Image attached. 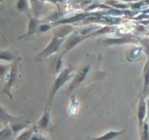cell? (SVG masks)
<instances>
[{
	"label": "cell",
	"instance_id": "obj_1",
	"mask_svg": "<svg viewBox=\"0 0 149 140\" xmlns=\"http://www.w3.org/2000/svg\"><path fill=\"white\" fill-rule=\"evenodd\" d=\"M73 70L71 68H67L63 70L61 73L59 74L58 77H57L56 80H55L53 85H52V89H51L50 93H49V102H48V106H50L51 103H52V100H53L54 97H55V94L58 92V90L62 87L63 85L66 83L67 81L70 80L73 77L72 74Z\"/></svg>",
	"mask_w": 149,
	"mask_h": 140
},
{
	"label": "cell",
	"instance_id": "obj_2",
	"mask_svg": "<svg viewBox=\"0 0 149 140\" xmlns=\"http://www.w3.org/2000/svg\"><path fill=\"white\" fill-rule=\"evenodd\" d=\"M65 41V38L61 37L58 35L55 34L53 39L50 42V43L48 45V46L45 48L44 50H42L40 53L38 55L37 58H39V60L45 59V58H48L51 55L54 54L58 50L61 45Z\"/></svg>",
	"mask_w": 149,
	"mask_h": 140
},
{
	"label": "cell",
	"instance_id": "obj_3",
	"mask_svg": "<svg viewBox=\"0 0 149 140\" xmlns=\"http://www.w3.org/2000/svg\"><path fill=\"white\" fill-rule=\"evenodd\" d=\"M17 77V66L16 63H14L12 66L11 69H10V72L9 74L8 77L7 78V83L4 85V88L1 90V93H4V94L9 96V97L11 99H13V96L11 94V88L14 85L16 79Z\"/></svg>",
	"mask_w": 149,
	"mask_h": 140
},
{
	"label": "cell",
	"instance_id": "obj_4",
	"mask_svg": "<svg viewBox=\"0 0 149 140\" xmlns=\"http://www.w3.org/2000/svg\"><path fill=\"white\" fill-rule=\"evenodd\" d=\"M90 70V64H87V65L84 66L83 68H81L78 72L77 73V74L75 75V77L73 79L72 82L70 84L69 87L68 88V90H67V93H69V92L72 91L74 89H75L76 88L78 87L81 83L84 80L86 76L88 74V72Z\"/></svg>",
	"mask_w": 149,
	"mask_h": 140
},
{
	"label": "cell",
	"instance_id": "obj_5",
	"mask_svg": "<svg viewBox=\"0 0 149 140\" xmlns=\"http://www.w3.org/2000/svg\"><path fill=\"white\" fill-rule=\"evenodd\" d=\"M88 36H82V35L79 34L77 32L76 34H72L65 42V50H63V52L62 55L60 56V59H62V56L63 54H65V52H67L68 51H69L70 50L72 49L74 47H75L76 45H78L79 42H81L83 39H86Z\"/></svg>",
	"mask_w": 149,
	"mask_h": 140
},
{
	"label": "cell",
	"instance_id": "obj_6",
	"mask_svg": "<svg viewBox=\"0 0 149 140\" xmlns=\"http://www.w3.org/2000/svg\"><path fill=\"white\" fill-rule=\"evenodd\" d=\"M30 125V121L23 118H16L15 120L10 123V128L13 134H16L24 128H27Z\"/></svg>",
	"mask_w": 149,
	"mask_h": 140
},
{
	"label": "cell",
	"instance_id": "obj_7",
	"mask_svg": "<svg viewBox=\"0 0 149 140\" xmlns=\"http://www.w3.org/2000/svg\"><path fill=\"white\" fill-rule=\"evenodd\" d=\"M95 15V13H80V14H77L76 15L72 16L71 18H65L62 19V20H58L57 22H55L54 26H57V25L60 24H68V23H75V22H79L80 20H85L87 18L90 17V15Z\"/></svg>",
	"mask_w": 149,
	"mask_h": 140
},
{
	"label": "cell",
	"instance_id": "obj_8",
	"mask_svg": "<svg viewBox=\"0 0 149 140\" xmlns=\"http://www.w3.org/2000/svg\"><path fill=\"white\" fill-rule=\"evenodd\" d=\"M125 132V130L119 131H109L101 136L91 138V140H122V136Z\"/></svg>",
	"mask_w": 149,
	"mask_h": 140
},
{
	"label": "cell",
	"instance_id": "obj_9",
	"mask_svg": "<svg viewBox=\"0 0 149 140\" xmlns=\"http://www.w3.org/2000/svg\"><path fill=\"white\" fill-rule=\"evenodd\" d=\"M137 41V37L133 36H125L123 37L116 38V39H107L103 40V43L107 45H121V44L125 43H131V42H135Z\"/></svg>",
	"mask_w": 149,
	"mask_h": 140
},
{
	"label": "cell",
	"instance_id": "obj_10",
	"mask_svg": "<svg viewBox=\"0 0 149 140\" xmlns=\"http://www.w3.org/2000/svg\"><path fill=\"white\" fill-rule=\"evenodd\" d=\"M121 20H122L119 18L113 17V16H99V17H97L95 22L111 25V26H112V25L119 24L121 23Z\"/></svg>",
	"mask_w": 149,
	"mask_h": 140
},
{
	"label": "cell",
	"instance_id": "obj_11",
	"mask_svg": "<svg viewBox=\"0 0 149 140\" xmlns=\"http://www.w3.org/2000/svg\"><path fill=\"white\" fill-rule=\"evenodd\" d=\"M49 123V106L47 105L43 115L38 122V127L40 129H46Z\"/></svg>",
	"mask_w": 149,
	"mask_h": 140
},
{
	"label": "cell",
	"instance_id": "obj_12",
	"mask_svg": "<svg viewBox=\"0 0 149 140\" xmlns=\"http://www.w3.org/2000/svg\"><path fill=\"white\" fill-rule=\"evenodd\" d=\"M140 106L138 108V120H139L140 124V128L142 130L143 126V120L145 119L146 114V109L147 106L146 102L143 100H141L140 102Z\"/></svg>",
	"mask_w": 149,
	"mask_h": 140
},
{
	"label": "cell",
	"instance_id": "obj_13",
	"mask_svg": "<svg viewBox=\"0 0 149 140\" xmlns=\"http://www.w3.org/2000/svg\"><path fill=\"white\" fill-rule=\"evenodd\" d=\"M142 53V48H133L130 49L128 52L127 59L130 61H137L139 59Z\"/></svg>",
	"mask_w": 149,
	"mask_h": 140
},
{
	"label": "cell",
	"instance_id": "obj_14",
	"mask_svg": "<svg viewBox=\"0 0 149 140\" xmlns=\"http://www.w3.org/2000/svg\"><path fill=\"white\" fill-rule=\"evenodd\" d=\"M39 21L36 18H31L30 22H29V29H28V33L26 34L25 35H23L22 37L25 36H27V35H31L32 34L35 33L37 30H39Z\"/></svg>",
	"mask_w": 149,
	"mask_h": 140
},
{
	"label": "cell",
	"instance_id": "obj_15",
	"mask_svg": "<svg viewBox=\"0 0 149 140\" xmlns=\"http://www.w3.org/2000/svg\"><path fill=\"white\" fill-rule=\"evenodd\" d=\"M36 127L33 126V128H30V129L27 130V131H24L21 134H20L15 140H31L32 136L34 134V133H36Z\"/></svg>",
	"mask_w": 149,
	"mask_h": 140
},
{
	"label": "cell",
	"instance_id": "obj_16",
	"mask_svg": "<svg viewBox=\"0 0 149 140\" xmlns=\"http://www.w3.org/2000/svg\"><path fill=\"white\" fill-rule=\"evenodd\" d=\"M15 54L10 50H1L0 52V58L1 60L12 61L15 59Z\"/></svg>",
	"mask_w": 149,
	"mask_h": 140
},
{
	"label": "cell",
	"instance_id": "obj_17",
	"mask_svg": "<svg viewBox=\"0 0 149 140\" xmlns=\"http://www.w3.org/2000/svg\"><path fill=\"white\" fill-rule=\"evenodd\" d=\"M13 132L10 127H6L4 129L1 130L0 133V139L1 140H9L13 136Z\"/></svg>",
	"mask_w": 149,
	"mask_h": 140
},
{
	"label": "cell",
	"instance_id": "obj_18",
	"mask_svg": "<svg viewBox=\"0 0 149 140\" xmlns=\"http://www.w3.org/2000/svg\"><path fill=\"white\" fill-rule=\"evenodd\" d=\"M145 75H144V93L146 91L149 85V61L147 64V66H146Z\"/></svg>",
	"mask_w": 149,
	"mask_h": 140
},
{
	"label": "cell",
	"instance_id": "obj_19",
	"mask_svg": "<svg viewBox=\"0 0 149 140\" xmlns=\"http://www.w3.org/2000/svg\"><path fill=\"white\" fill-rule=\"evenodd\" d=\"M28 1H23V0H20V1H17V8L19 9L20 10H25L28 8Z\"/></svg>",
	"mask_w": 149,
	"mask_h": 140
},
{
	"label": "cell",
	"instance_id": "obj_20",
	"mask_svg": "<svg viewBox=\"0 0 149 140\" xmlns=\"http://www.w3.org/2000/svg\"><path fill=\"white\" fill-rule=\"evenodd\" d=\"M31 140H48L47 139L45 138L42 134H39V133H34L33 136H32Z\"/></svg>",
	"mask_w": 149,
	"mask_h": 140
},
{
	"label": "cell",
	"instance_id": "obj_21",
	"mask_svg": "<svg viewBox=\"0 0 149 140\" xmlns=\"http://www.w3.org/2000/svg\"><path fill=\"white\" fill-rule=\"evenodd\" d=\"M51 26L49 24V23H44V24H42L41 26H39V31L41 32H47V30H49L50 29Z\"/></svg>",
	"mask_w": 149,
	"mask_h": 140
},
{
	"label": "cell",
	"instance_id": "obj_22",
	"mask_svg": "<svg viewBox=\"0 0 149 140\" xmlns=\"http://www.w3.org/2000/svg\"><path fill=\"white\" fill-rule=\"evenodd\" d=\"M143 2H138V3H135V4H132V8H135V9H137V8H139V7H141V5H142Z\"/></svg>",
	"mask_w": 149,
	"mask_h": 140
},
{
	"label": "cell",
	"instance_id": "obj_23",
	"mask_svg": "<svg viewBox=\"0 0 149 140\" xmlns=\"http://www.w3.org/2000/svg\"><path fill=\"white\" fill-rule=\"evenodd\" d=\"M148 109H149V101H148Z\"/></svg>",
	"mask_w": 149,
	"mask_h": 140
}]
</instances>
